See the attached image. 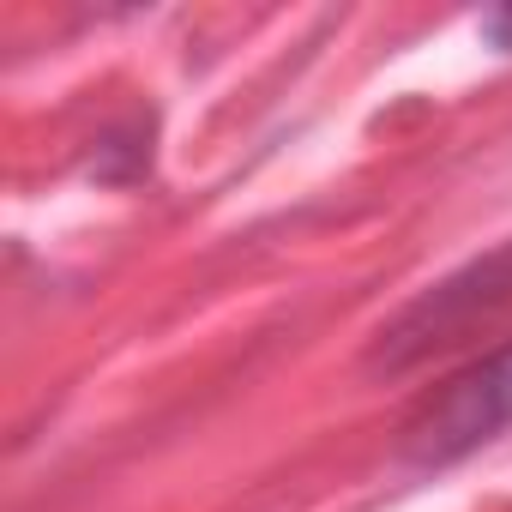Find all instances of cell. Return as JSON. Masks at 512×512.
I'll return each mask as SVG.
<instances>
[{"mask_svg": "<svg viewBox=\"0 0 512 512\" xmlns=\"http://www.w3.org/2000/svg\"><path fill=\"white\" fill-rule=\"evenodd\" d=\"M482 37H488L494 49H506V55H512V7H494V13H482Z\"/></svg>", "mask_w": 512, "mask_h": 512, "instance_id": "7a4b0ae2", "label": "cell"}, {"mask_svg": "<svg viewBox=\"0 0 512 512\" xmlns=\"http://www.w3.org/2000/svg\"><path fill=\"white\" fill-rule=\"evenodd\" d=\"M506 428H512V344L476 356L446 386H434L410 410V422L398 434V452L416 470H440V464H458V458L482 452Z\"/></svg>", "mask_w": 512, "mask_h": 512, "instance_id": "6da1fadb", "label": "cell"}]
</instances>
